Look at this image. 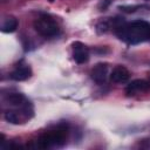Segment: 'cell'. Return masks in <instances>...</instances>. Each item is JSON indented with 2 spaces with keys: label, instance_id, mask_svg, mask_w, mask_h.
Wrapping results in <instances>:
<instances>
[{
  "label": "cell",
  "instance_id": "1",
  "mask_svg": "<svg viewBox=\"0 0 150 150\" xmlns=\"http://www.w3.org/2000/svg\"><path fill=\"white\" fill-rule=\"evenodd\" d=\"M115 34L121 41L128 45L145 42L150 40V22L144 20L123 22L115 29Z\"/></svg>",
  "mask_w": 150,
  "mask_h": 150
},
{
  "label": "cell",
  "instance_id": "2",
  "mask_svg": "<svg viewBox=\"0 0 150 150\" xmlns=\"http://www.w3.org/2000/svg\"><path fill=\"white\" fill-rule=\"evenodd\" d=\"M68 135V129L66 127H60L55 130L47 131L42 134L38 141H36V146L41 149H48V148H55V146H61L64 144L66 138Z\"/></svg>",
  "mask_w": 150,
  "mask_h": 150
},
{
  "label": "cell",
  "instance_id": "3",
  "mask_svg": "<svg viewBox=\"0 0 150 150\" xmlns=\"http://www.w3.org/2000/svg\"><path fill=\"white\" fill-rule=\"evenodd\" d=\"M34 29L42 38L52 39L60 34V26L48 14H42L34 21Z\"/></svg>",
  "mask_w": 150,
  "mask_h": 150
},
{
  "label": "cell",
  "instance_id": "4",
  "mask_svg": "<svg viewBox=\"0 0 150 150\" xmlns=\"http://www.w3.org/2000/svg\"><path fill=\"white\" fill-rule=\"evenodd\" d=\"M90 77L97 84L105 83L107 77H108V64L103 62L95 64L90 70Z\"/></svg>",
  "mask_w": 150,
  "mask_h": 150
},
{
  "label": "cell",
  "instance_id": "5",
  "mask_svg": "<svg viewBox=\"0 0 150 150\" xmlns=\"http://www.w3.org/2000/svg\"><path fill=\"white\" fill-rule=\"evenodd\" d=\"M73 49V59L76 63H84L89 60V50L88 48L80 41H75L71 43Z\"/></svg>",
  "mask_w": 150,
  "mask_h": 150
},
{
  "label": "cell",
  "instance_id": "6",
  "mask_svg": "<svg viewBox=\"0 0 150 150\" xmlns=\"http://www.w3.org/2000/svg\"><path fill=\"white\" fill-rule=\"evenodd\" d=\"M148 90H150V82H148L145 80H142V79H137V80L131 81L127 86L125 94L128 96H134L138 93H145Z\"/></svg>",
  "mask_w": 150,
  "mask_h": 150
},
{
  "label": "cell",
  "instance_id": "7",
  "mask_svg": "<svg viewBox=\"0 0 150 150\" xmlns=\"http://www.w3.org/2000/svg\"><path fill=\"white\" fill-rule=\"evenodd\" d=\"M5 102L8 105L15 107V108H23L27 105H30V102L26 98L23 94L20 93H11L5 97Z\"/></svg>",
  "mask_w": 150,
  "mask_h": 150
},
{
  "label": "cell",
  "instance_id": "8",
  "mask_svg": "<svg viewBox=\"0 0 150 150\" xmlns=\"http://www.w3.org/2000/svg\"><path fill=\"white\" fill-rule=\"evenodd\" d=\"M130 73L124 66H116L111 74H110V80L115 83H124L129 80Z\"/></svg>",
  "mask_w": 150,
  "mask_h": 150
},
{
  "label": "cell",
  "instance_id": "9",
  "mask_svg": "<svg viewBox=\"0 0 150 150\" xmlns=\"http://www.w3.org/2000/svg\"><path fill=\"white\" fill-rule=\"evenodd\" d=\"M11 79L14 81H25L32 76V69L28 64H21L16 67L11 74Z\"/></svg>",
  "mask_w": 150,
  "mask_h": 150
},
{
  "label": "cell",
  "instance_id": "10",
  "mask_svg": "<svg viewBox=\"0 0 150 150\" xmlns=\"http://www.w3.org/2000/svg\"><path fill=\"white\" fill-rule=\"evenodd\" d=\"M19 26V21L14 16H7L4 19L1 23V32L2 33H13L16 30Z\"/></svg>",
  "mask_w": 150,
  "mask_h": 150
},
{
  "label": "cell",
  "instance_id": "11",
  "mask_svg": "<svg viewBox=\"0 0 150 150\" xmlns=\"http://www.w3.org/2000/svg\"><path fill=\"white\" fill-rule=\"evenodd\" d=\"M122 12H125V13H131V12H135L136 8H138V6H120L118 7Z\"/></svg>",
  "mask_w": 150,
  "mask_h": 150
},
{
  "label": "cell",
  "instance_id": "12",
  "mask_svg": "<svg viewBox=\"0 0 150 150\" xmlns=\"http://www.w3.org/2000/svg\"><path fill=\"white\" fill-rule=\"evenodd\" d=\"M111 2H112V0H102L100 4V11H105Z\"/></svg>",
  "mask_w": 150,
  "mask_h": 150
},
{
  "label": "cell",
  "instance_id": "13",
  "mask_svg": "<svg viewBox=\"0 0 150 150\" xmlns=\"http://www.w3.org/2000/svg\"><path fill=\"white\" fill-rule=\"evenodd\" d=\"M139 146L141 148H150V138L142 139V142L139 143Z\"/></svg>",
  "mask_w": 150,
  "mask_h": 150
},
{
  "label": "cell",
  "instance_id": "14",
  "mask_svg": "<svg viewBox=\"0 0 150 150\" xmlns=\"http://www.w3.org/2000/svg\"><path fill=\"white\" fill-rule=\"evenodd\" d=\"M145 1H150V0H145Z\"/></svg>",
  "mask_w": 150,
  "mask_h": 150
},
{
  "label": "cell",
  "instance_id": "15",
  "mask_svg": "<svg viewBox=\"0 0 150 150\" xmlns=\"http://www.w3.org/2000/svg\"><path fill=\"white\" fill-rule=\"evenodd\" d=\"M4 1H5V0H4Z\"/></svg>",
  "mask_w": 150,
  "mask_h": 150
}]
</instances>
